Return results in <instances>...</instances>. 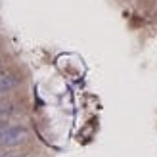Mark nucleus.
<instances>
[{
    "mask_svg": "<svg viewBox=\"0 0 157 157\" xmlns=\"http://www.w3.org/2000/svg\"><path fill=\"white\" fill-rule=\"evenodd\" d=\"M29 130L23 124H0V146L13 147L27 140Z\"/></svg>",
    "mask_w": 157,
    "mask_h": 157,
    "instance_id": "nucleus-1",
    "label": "nucleus"
},
{
    "mask_svg": "<svg viewBox=\"0 0 157 157\" xmlns=\"http://www.w3.org/2000/svg\"><path fill=\"white\" fill-rule=\"evenodd\" d=\"M19 84H21V77L19 75H15V73H2L0 75V94L17 88Z\"/></svg>",
    "mask_w": 157,
    "mask_h": 157,
    "instance_id": "nucleus-2",
    "label": "nucleus"
},
{
    "mask_svg": "<svg viewBox=\"0 0 157 157\" xmlns=\"http://www.w3.org/2000/svg\"><path fill=\"white\" fill-rule=\"evenodd\" d=\"M0 67H2V59H0Z\"/></svg>",
    "mask_w": 157,
    "mask_h": 157,
    "instance_id": "nucleus-3",
    "label": "nucleus"
}]
</instances>
